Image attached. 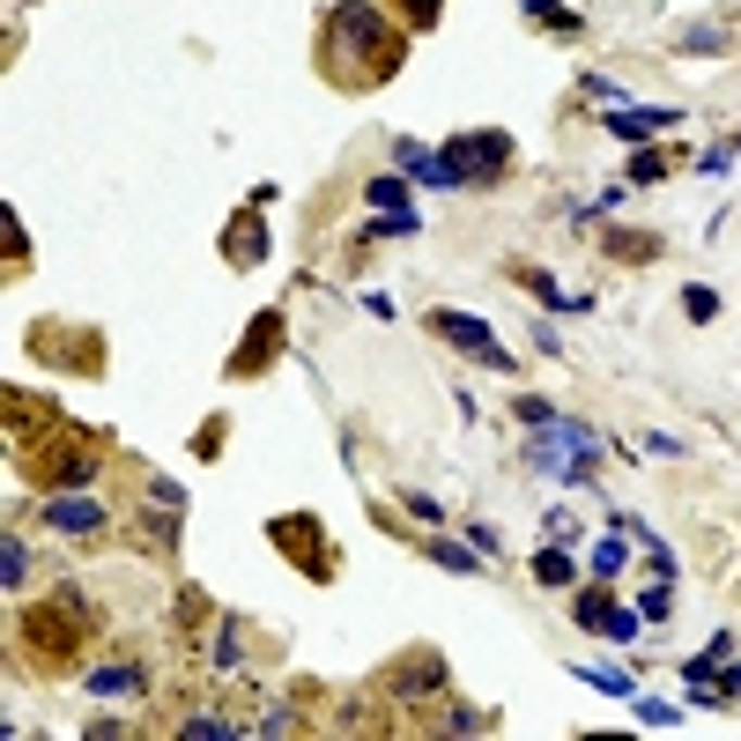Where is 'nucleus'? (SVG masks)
I'll use <instances>...</instances> for the list:
<instances>
[{
  "instance_id": "17",
  "label": "nucleus",
  "mask_w": 741,
  "mask_h": 741,
  "mask_svg": "<svg viewBox=\"0 0 741 741\" xmlns=\"http://www.w3.org/2000/svg\"><path fill=\"white\" fill-rule=\"evenodd\" d=\"M578 675H586L593 690H608V698H638V675H630V667H578Z\"/></svg>"
},
{
  "instance_id": "5",
  "label": "nucleus",
  "mask_w": 741,
  "mask_h": 741,
  "mask_svg": "<svg viewBox=\"0 0 741 741\" xmlns=\"http://www.w3.org/2000/svg\"><path fill=\"white\" fill-rule=\"evenodd\" d=\"M572 616H578V630H593V638H608V645H630V638H638V623H645L638 608H623L616 593H608V578H593V586L578 593Z\"/></svg>"
},
{
  "instance_id": "9",
  "label": "nucleus",
  "mask_w": 741,
  "mask_h": 741,
  "mask_svg": "<svg viewBox=\"0 0 741 741\" xmlns=\"http://www.w3.org/2000/svg\"><path fill=\"white\" fill-rule=\"evenodd\" d=\"M45 527H60V535H75V541H97L104 535V504L97 497H52L45 504Z\"/></svg>"
},
{
  "instance_id": "18",
  "label": "nucleus",
  "mask_w": 741,
  "mask_h": 741,
  "mask_svg": "<svg viewBox=\"0 0 741 741\" xmlns=\"http://www.w3.org/2000/svg\"><path fill=\"white\" fill-rule=\"evenodd\" d=\"M430 556H438V564H445V572H475V564H490V556H482V549H460V541H430Z\"/></svg>"
},
{
  "instance_id": "14",
  "label": "nucleus",
  "mask_w": 741,
  "mask_h": 741,
  "mask_svg": "<svg viewBox=\"0 0 741 741\" xmlns=\"http://www.w3.org/2000/svg\"><path fill=\"white\" fill-rule=\"evenodd\" d=\"M223 252H230V267H252V260L267 252V246H260V223H252V208L238 215V223H230V246H223Z\"/></svg>"
},
{
  "instance_id": "26",
  "label": "nucleus",
  "mask_w": 741,
  "mask_h": 741,
  "mask_svg": "<svg viewBox=\"0 0 741 741\" xmlns=\"http://www.w3.org/2000/svg\"><path fill=\"white\" fill-rule=\"evenodd\" d=\"M512 415H519L527 430H541V423H556V409H549V401H535V393H519V401H512Z\"/></svg>"
},
{
  "instance_id": "7",
  "label": "nucleus",
  "mask_w": 741,
  "mask_h": 741,
  "mask_svg": "<svg viewBox=\"0 0 741 741\" xmlns=\"http://www.w3.org/2000/svg\"><path fill=\"white\" fill-rule=\"evenodd\" d=\"M304 535H312V519H304V512H289V519L267 527V541H275L282 556H297V572H304V578H334V549H312Z\"/></svg>"
},
{
  "instance_id": "4",
  "label": "nucleus",
  "mask_w": 741,
  "mask_h": 741,
  "mask_svg": "<svg viewBox=\"0 0 741 741\" xmlns=\"http://www.w3.org/2000/svg\"><path fill=\"white\" fill-rule=\"evenodd\" d=\"M30 475H38L45 490H89V475H97V445L75 438V430H52V445L30 453Z\"/></svg>"
},
{
  "instance_id": "8",
  "label": "nucleus",
  "mask_w": 741,
  "mask_h": 741,
  "mask_svg": "<svg viewBox=\"0 0 741 741\" xmlns=\"http://www.w3.org/2000/svg\"><path fill=\"white\" fill-rule=\"evenodd\" d=\"M675 120H682L675 104H616V112H608V134L630 141V149H645V141H660Z\"/></svg>"
},
{
  "instance_id": "33",
  "label": "nucleus",
  "mask_w": 741,
  "mask_h": 741,
  "mask_svg": "<svg viewBox=\"0 0 741 741\" xmlns=\"http://www.w3.org/2000/svg\"><path fill=\"white\" fill-rule=\"evenodd\" d=\"M541 535H549V541H564V549H572V541H578V527L564 519V512H549V527H541Z\"/></svg>"
},
{
  "instance_id": "31",
  "label": "nucleus",
  "mask_w": 741,
  "mask_h": 741,
  "mask_svg": "<svg viewBox=\"0 0 741 741\" xmlns=\"http://www.w3.org/2000/svg\"><path fill=\"white\" fill-rule=\"evenodd\" d=\"M727 164H734V141H719V149H704V178H719V171H727Z\"/></svg>"
},
{
  "instance_id": "12",
  "label": "nucleus",
  "mask_w": 741,
  "mask_h": 741,
  "mask_svg": "<svg viewBox=\"0 0 741 741\" xmlns=\"http://www.w3.org/2000/svg\"><path fill=\"white\" fill-rule=\"evenodd\" d=\"M275 341H282V319H252V334H246V349H238V378H252V370L267 364V356H275Z\"/></svg>"
},
{
  "instance_id": "11",
  "label": "nucleus",
  "mask_w": 741,
  "mask_h": 741,
  "mask_svg": "<svg viewBox=\"0 0 741 741\" xmlns=\"http://www.w3.org/2000/svg\"><path fill=\"white\" fill-rule=\"evenodd\" d=\"M149 667L141 660H112V667H89V698H120V690H141Z\"/></svg>"
},
{
  "instance_id": "27",
  "label": "nucleus",
  "mask_w": 741,
  "mask_h": 741,
  "mask_svg": "<svg viewBox=\"0 0 741 741\" xmlns=\"http://www.w3.org/2000/svg\"><path fill=\"white\" fill-rule=\"evenodd\" d=\"M623 556H630L623 541H601V549H593V578H616V572H623Z\"/></svg>"
},
{
  "instance_id": "3",
  "label": "nucleus",
  "mask_w": 741,
  "mask_h": 741,
  "mask_svg": "<svg viewBox=\"0 0 741 741\" xmlns=\"http://www.w3.org/2000/svg\"><path fill=\"white\" fill-rule=\"evenodd\" d=\"M504 171H512V141L490 134V126H482V134H453V141L438 149V178L460 186V193H482V186H497Z\"/></svg>"
},
{
  "instance_id": "15",
  "label": "nucleus",
  "mask_w": 741,
  "mask_h": 741,
  "mask_svg": "<svg viewBox=\"0 0 741 741\" xmlns=\"http://www.w3.org/2000/svg\"><path fill=\"white\" fill-rule=\"evenodd\" d=\"M535 578L549 586V593H556V586H572V549H564V541H549V549L535 556Z\"/></svg>"
},
{
  "instance_id": "29",
  "label": "nucleus",
  "mask_w": 741,
  "mask_h": 741,
  "mask_svg": "<svg viewBox=\"0 0 741 741\" xmlns=\"http://www.w3.org/2000/svg\"><path fill=\"white\" fill-rule=\"evenodd\" d=\"M638 719H645V727H675L682 712H675V704H660V698H638Z\"/></svg>"
},
{
  "instance_id": "24",
  "label": "nucleus",
  "mask_w": 741,
  "mask_h": 741,
  "mask_svg": "<svg viewBox=\"0 0 741 741\" xmlns=\"http://www.w3.org/2000/svg\"><path fill=\"white\" fill-rule=\"evenodd\" d=\"M393 8H401V23H409V30H430L445 0H393Z\"/></svg>"
},
{
  "instance_id": "13",
  "label": "nucleus",
  "mask_w": 741,
  "mask_h": 741,
  "mask_svg": "<svg viewBox=\"0 0 741 741\" xmlns=\"http://www.w3.org/2000/svg\"><path fill=\"white\" fill-rule=\"evenodd\" d=\"M393 164L409 171L415 186H445V178H438V149H423V141H393Z\"/></svg>"
},
{
  "instance_id": "16",
  "label": "nucleus",
  "mask_w": 741,
  "mask_h": 741,
  "mask_svg": "<svg viewBox=\"0 0 741 741\" xmlns=\"http://www.w3.org/2000/svg\"><path fill=\"white\" fill-rule=\"evenodd\" d=\"M23 578H30V549H23V535H8V549H0V586L23 593Z\"/></svg>"
},
{
  "instance_id": "30",
  "label": "nucleus",
  "mask_w": 741,
  "mask_h": 741,
  "mask_svg": "<svg viewBox=\"0 0 741 741\" xmlns=\"http://www.w3.org/2000/svg\"><path fill=\"white\" fill-rule=\"evenodd\" d=\"M527 15H535V23H564V30H578V15H564L556 0H527Z\"/></svg>"
},
{
  "instance_id": "20",
  "label": "nucleus",
  "mask_w": 741,
  "mask_h": 741,
  "mask_svg": "<svg viewBox=\"0 0 741 741\" xmlns=\"http://www.w3.org/2000/svg\"><path fill=\"white\" fill-rule=\"evenodd\" d=\"M682 312H690V319H698V327H712V319H719V289H704V282H690V289H682Z\"/></svg>"
},
{
  "instance_id": "21",
  "label": "nucleus",
  "mask_w": 741,
  "mask_h": 741,
  "mask_svg": "<svg viewBox=\"0 0 741 741\" xmlns=\"http://www.w3.org/2000/svg\"><path fill=\"white\" fill-rule=\"evenodd\" d=\"M667 608H675V586H667V578H653V586L638 593V616H645V623H667Z\"/></svg>"
},
{
  "instance_id": "28",
  "label": "nucleus",
  "mask_w": 741,
  "mask_h": 741,
  "mask_svg": "<svg viewBox=\"0 0 741 741\" xmlns=\"http://www.w3.org/2000/svg\"><path fill=\"white\" fill-rule=\"evenodd\" d=\"M445 727H453V734H490V712H467V704H460V712H445Z\"/></svg>"
},
{
  "instance_id": "22",
  "label": "nucleus",
  "mask_w": 741,
  "mask_h": 741,
  "mask_svg": "<svg viewBox=\"0 0 741 741\" xmlns=\"http://www.w3.org/2000/svg\"><path fill=\"white\" fill-rule=\"evenodd\" d=\"M660 178H667V156L660 149H638L630 156V186H660Z\"/></svg>"
},
{
  "instance_id": "1",
  "label": "nucleus",
  "mask_w": 741,
  "mask_h": 741,
  "mask_svg": "<svg viewBox=\"0 0 741 741\" xmlns=\"http://www.w3.org/2000/svg\"><path fill=\"white\" fill-rule=\"evenodd\" d=\"M409 60V23H393L378 0H334L319 15V75L334 89H378Z\"/></svg>"
},
{
  "instance_id": "19",
  "label": "nucleus",
  "mask_w": 741,
  "mask_h": 741,
  "mask_svg": "<svg viewBox=\"0 0 741 741\" xmlns=\"http://www.w3.org/2000/svg\"><path fill=\"white\" fill-rule=\"evenodd\" d=\"M208 660H215V667H246V638H238V623H223V630H215Z\"/></svg>"
},
{
  "instance_id": "32",
  "label": "nucleus",
  "mask_w": 741,
  "mask_h": 741,
  "mask_svg": "<svg viewBox=\"0 0 741 741\" xmlns=\"http://www.w3.org/2000/svg\"><path fill=\"white\" fill-rule=\"evenodd\" d=\"M409 512L423 519V527H438V519H445V512H438V497H423V490H409Z\"/></svg>"
},
{
  "instance_id": "34",
  "label": "nucleus",
  "mask_w": 741,
  "mask_h": 741,
  "mask_svg": "<svg viewBox=\"0 0 741 741\" xmlns=\"http://www.w3.org/2000/svg\"><path fill=\"white\" fill-rule=\"evenodd\" d=\"M719 690H727V698H741V667H727V682H719Z\"/></svg>"
},
{
  "instance_id": "2",
  "label": "nucleus",
  "mask_w": 741,
  "mask_h": 741,
  "mask_svg": "<svg viewBox=\"0 0 741 741\" xmlns=\"http://www.w3.org/2000/svg\"><path fill=\"white\" fill-rule=\"evenodd\" d=\"M527 460H535V475H549V482H593L601 475V438L586 423H572V415H556V423L535 430Z\"/></svg>"
},
{
  "instance_id": "6",
  "label": "nucleus",
  "mask_w": 741,
  "mask_h": 741,
  "mask_svg": "<svg viewBox=\"0 0 741 741\" xmlns=\"http://www.w3.org/2000/svg\"><path fill=\"white\" fill-rule=\"evenodd\" d=\"M430 334L438 341H453V349H467L482 370H512V356H504V341H497L482 319H467V312H430Z\"/></svg>"
},
{
  "instance_id": "25",
  "label": "nucleus",
  "mask_w": 741,
  "mask_h": 741,
  "mask_svg": "<svg viewBox=\"0 0 741 741\" xmlns=\"http://www.w3.org/2000/svg\"><path fill=\"white\" fill-rule=\"evenodd\" d=\"M719 45H727V30H712V23H690L682 30V52H719Z\"/></svg>"
},
{
  "instance_id": "10",
  "label": "nucleus",
  "mask_w": 741,
  "mask_h": 741,
  "mask_svg": "<svg viewBox=\"0 0 741 741\" xmlns=\"http://www.w3.org/2000/svg\"><path fill=\"white\" fill-rule=\"evenodd\" d=\"M386 690H393L401 704L430 698V690H445V660H438V653H423V660H409V667H393V675H386Z\"/></svg>"
},
{
  "instance_id": "23",
  "label": "nucleus",
  "mask_w": 741,
  "mask_h": 741,
  "mask_svg": "<svg viewBox=\"0 0 741 741\" xmlns=\"http://www.w3.org/2000/svg\"><path fill=\"white\" fill-rule=\"evenodd\" d=\"M370 208H409V178H370Z\"/></svg>"
}]
</instances>
